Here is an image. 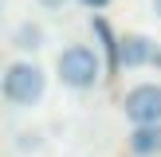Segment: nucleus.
Returning <instances> with one entry per match:
<instances>
[{
  "instance_id": "obj_10",
  "label": "nucleus",
  "mask_w": 161,
  "mask_h": 157,
  "mask_svg": "<svg viewBox=\"0 0 161 157\" xmlns=\"http://www.w3.org/2000/svg\"><path fill=\"white\" fill-rule=\"evenodd\" d=\"M83 8H91V12H102V8H110V0H79Z\"/></svg>"
},
{
  "instance_id": "obj_5",
  "label": "nucleus",
  "mask_w": 161,
  "mask_h": 157,
  "mask_svg": "<svg viewBox=\"0 0 161 157\" xmlns=\"http://www.w3.org/2000/svg\"><path fill=\"white\" fill-rule=\"evenodd\" d=\"M43 43H47V28H43L39 20H20V24L12 28V47H16V51L36 55Z\"/></svg>"
},
{
  "instance_id": "obj_9",
  "label": "nucleus",
  "mask_w": 161,
  "mask_h": 157,
  "mask_svg": "<svg viewBox=\"0 0 161 157\" xmlns=\"http://www.w3.org/2000/svg\"><path fill=\"white\" fill-rule=\"evenodd\" d=\"M39 8H43V12H63V8H67V0H36Z\"/></svg>"
},
{
  "instance_id": "obj_4",
  "label": "nucleus",
  "mask_w": 161,
  "mask_h": 157,
  "mask_svg": "<svg viewBox=\"0 0 161 157\" xmlns=\"http://www.w3.org/2000/svg\"><path fill=\"white\" fill-rule=\"evenodd\" d=\"M118 67H122V71L157 67V71H161V47H157V39L142 35V31L122 35V39H118Z\"/></svg>"
},
{
  "instance_id": "obj_6",
  "label": "nucleus",
  "mask_w": 161,
  "mask_h": 157,
  "mask_svg": "<svg viewBox=\"0 0 161 157\" xmlns=\"http://www.w3.org/2000/svg\"><path fill=\"white\" fill-rule=\"evenodd\" d=\"M130 153L134 157H161V122L134 126L130 130Z\"/></svg>"
},
{
  "instance_id": "obj_3",
  "label": "nucleus",
  "mask_w": 161,
  "mask_h": 157,
  "mask_svg": "<svg viewBox=\"0 0 161 157\" xmlns=\"http://www.w3.org/2000/svg\"><path fill=\"white\" fill-rule=\"evenodd\" d=\"M122 110L130 118V126H149L161 122V83L157 78H146V83H134L122 98Z\"/></svg>"
},
{
  "instance_id": "obj_12",
  "label": "nucleus",
  "mask_w": 161,
  "mask_h": 157,
  "mask_svg": "<svg viewBox=\"0 0 161 157\" xmlns=\"http://www.w3.org/2000/svg\"><path fill=\"white\" fill-rule=\"evenodd\" d=\"M0 12H4V4H0Z\"/></svg>"
},
{
  "instance_id": "obj_2",
  "label": "nucleus",
  "mask_w": 161,
  "mask_h": 157,
  "mask_svg": "<svg viewBox=\"0 0 161 157\" xmlns=\"http://www.w3.org/2000/svg\"><path fill=\"white\" fill-rule=\"evenodd\" d=\"M55 78H59L67 90H79V94L94 90L98 78H102L98 51H94L91 43H67L59 51V59H55Z\"/></svg>"
},
{
  "instance_id": "obj_8",
  "label": "nucleus",
  "mask_w": 161,
  "mask_h": 157,
  "mask_svg": "<svg viewBox=\"0 0 161 157\" xmlns=\"http://www.w3.org/2000/svg\"><path fill=\"white\" fill-rule=\"evenodd\" d=\"M16 149H24V153L43 149V133H39V130H20V133H16Z\"/></svg>"
},
{
  "instance_id": "obj_7",
  "label": "nucleus",
  "mask_w": 161,
  "mask_h": 157,
  "mask_svg": "<svg viewBox=\"0 0 161 157\" xmlns=\"http://www.w3.org/2000/svg\"><path fill=\"white\" fill-rule=\"evenodd\" d=\"M91 28H94V35L102 39V51H106L110 67H118V39H122V35H118V31L106 24V16H94V24H91Z\"/></svg>"
},
{
  "instance_id": "obj_1",
  "label": "nucleus",
  "mask_w": 161,
  "mask_h": 157,
  "mask_svg": "<svg viewBox=\"0 0 161 157\" xmlns=\"http://www.w3.org/2000/svg\"><path fill=\"white\" fill-rule=\"evenodd\" d=\"M0 94H4L8 106L16 110H31L43 102L47 94V71L39 67L36 59H16L4 67V75H0Z\"/></svg>"
},
{
  "instance_id": "obj_11",
  "label": "nucleus",
  "mask_w": 161,
  "mask_h": 157,
  "mask_svg": "<svg viewBox=\"0 0 161 157\" xmlns=\"http://www.w3.org/2000/svg\"><path fill=\"white\" fill-rule=\"evenodd\" d=\"M149 4H153V16L161 20V0H149Z\"/></svg>"
}]
</instances>
